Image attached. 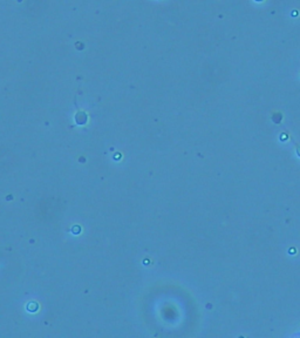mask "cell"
Here are the masks:
<instances>
[{
  "label": "cell",
  "instance_id": "cell-1",
  "mask_svg": "<svg viewBox=\"0 0 300 338\" xmlns=\"http://www.w3.org/2000/svg\"><path fill=\"white\" fill-rule=\"evenodd\" d=\"M87 114L84 112H77V114L75 115V122L77 125H86L87 123Z\"/></svg>",
  "mask_w": 300,
  "mask_h": 338
},
{
  "label": "cell",
  "instance_id": "cell-2",
  "mask_svg": "<svg viewBox=\"0 0 300 338\" xmlns=\"http://www.w3.org/2000/svg\"><path fill=\"white\" fill-rule=\"evenodd\" d=\"M257 1H261V0H257Z\"/></svg>",
  "mask_w": 300,
  "mask_h": 338
}]
</instances>
